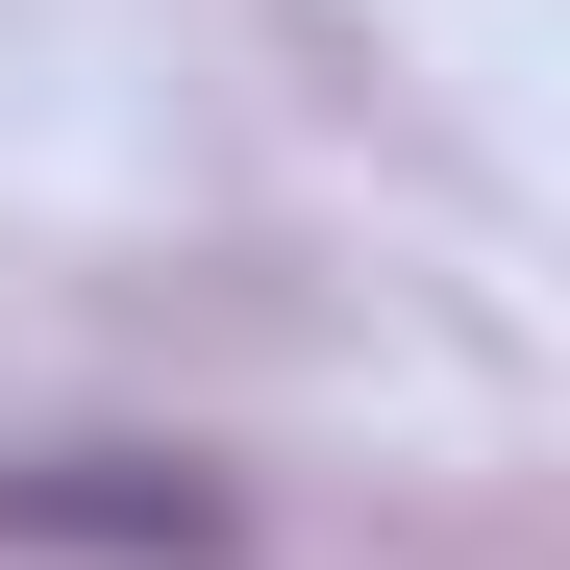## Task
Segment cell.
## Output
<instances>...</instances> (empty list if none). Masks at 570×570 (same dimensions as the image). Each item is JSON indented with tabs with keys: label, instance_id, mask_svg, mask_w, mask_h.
Returning a JSON list of instances; mask_svg holds the SVG:
<instances>
[{
	"label": "cell",
	"instance_id": "6da1fadb",
	"mask_svg": "<svg viewBox=\"0 0 570 570\" xmlns=\"http://www.w3.org/2000/svg\"><path fill=\"white\" fill-rule=\"evenodd\" d=\"M0 521H50V546H174V570L224 546V497H199V471H0Z\"/></svg>",
	"mask_w": 570,
	"mask_h": 570
}]
</instances>
